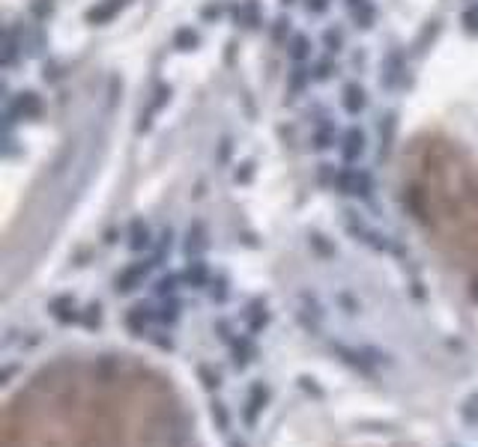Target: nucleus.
<instances>
[{"mask_svg":"<svg viewBox=\"0 0 478 447\" xmlns=\"http://www.w3.org/2000/svg\"><path fill=\"white\" fill-rule=\"evenodd\" d=\"M332 185H335L341 194H353V197H368L374 188L371 176L365 170H356V167H341V170L332 176Z\"/></svg>","mask_w":478,"mask_h":447,"instance_id":"nucleus-1","label":"nucleus"},{"mask_svg":"<svg viewBox=\"0 0 478 447\" xmlns=\"http://www.w3.org/2000/svg\"><path fill=\"white\" fill-rule=\"evenodd\" d=\"M206 248V233H204V227L201 224H195V230H188V242H185V251L188 254H201Z\"/></svg>","mask_w":478,"mask_h":447,"instance_id":"nucleus-7","label":"nucleus"},{"mask_svg":"<svg viewBox=\"0 0 478 447\" xmlns=\"http://www.w3.org/2000/svg\"><path fill=\"white\" fill-rule=\"evenodd\" d=\"M18 110H21V117H39V110H42V105H39V98L33 96V93H24L21 96V102H18Z\"/></svg>","mask_w":478,"mask_h":447,"instance_id":"nucleus-10","label":"nucleus"},{"mask_svg":"<svg viewBox=\"0 0 478 447\" xmlns=\"http://www.w3.org/2000/svg\"><path fill=\"white\" fill-rule=\"evenodd\" d=\"M308 54H311V42H308L305 36H296V39L290 42V57H293L296 63H302Z\"/></svg>","mask_w":478,"mask_h":447,"instance_id":"nucleus-12","label":"nucleus"},{"mask_svg":"<svg viewBox=\"0 0 478 447\" xmlns=\"http://www.w3.org/2000/svg\"><path fill=\"white\" fill-rule=\"evenodd\" d=\"M195 42H197V36H195L192 30H180V33H176V45H180L183 51H185V48H192Z\"/></svg>","mask_w":478,"mask_h":447,"instance_id":"nucleus-15","label":"nucleus"},{"mask_svg":"<svg viewBox=\"0 0 478 447\" xmlns=\"http://www.w3.org/2000/svg\"><path fill=\"white\" fill-rule=\"evenodd\" d=\"M341 45H344V36H341V33H338V30H329V33H326V48H329V51H341Z\"/></svg>","mask_w":478,"mask_h":447,"instance_id":"nucleus-16","label":"nucleus"},{"mask_svg":"<svg viewBox=\"0 0 478 447\" xmlns=\"http://www.w3.org/2000/svg\"><path fill=\"white\" fill-rule=\"evenodd\" d=\"M185 281L192 286H204L206 284V265L201 260H195L192 265H188V272H185Z\"/></svg>","mask_w":478,"mask_h":447,"instance_id":"nucleus-11","label":"nucleus"},{"mask_svg":"<svg viewBox=\"0 0 478 447\" xmlns=\"http://www.w3.org/2000/svg\"><path fill=\"white\" fill-rule=\"evenodd\" d=\"M174 289H176V277L174 274L159 281V295H174Z\"/></svg>","mask_w":478,"mask_h":447,"instance_id":"nucleus-17","label":"nucleus"},{"mask_svg":"<svg viewBox=\"0 0 478 447\" xmlns=\"http://www.w3.org/2000/svg\"><path fill=\"white\" fill-rule=\"evenodd\" d=\"M332 72H335V66H332L329 60L317 63V78H320V81H326V78H332Z\"/></svg>","mask_w":478,"mask_h":447,"instance_id":"nucleus-18","label":"nucleus"},{"mask_svg":"<svg viewBox=\"0 0 478 447\" xmlns=\"http://www.w3.org/2000/svg\"><path fill=\"white\" fill-rule=\"evenodd\" d=\"M308 78H311V72H305L302 69V66H299V69L290 75V89H302L305 87V81H308Z\"/></svg>","mask_w":478,"mask_h":447,"instance_id":"nucleus-14","label":"nucleus"},{"mask_svg":"<svg viewBox=\"0 0 478 447\" xmlns=\"http://www.w3.org/2000/svg\"><path fill=\"white\" fill-rule=\"evenodd\" d=\"M365 105H368V96H365V89L359 84H350L344 89V108H347V114H362Z\"/></svg>","mask_w":478,"mask_h":447,"instance_id":"nucleus-6","label":"nucleus"},{"mask_svg":"<svg viewBox=\"0 0 478 447\" xmlns=\"http://www.w3.org/2000/svg\"><path fill=\"white\" fill-rule=\"evenodd\" d=\"M341 155H344V161H359L365 155V131H359V129H347V131H344Z\"/></svg>","mask_w":478,"mask_h":447,"instance_id":"nucleus-3","label":"nucleus"},{"mask_svg":"<svg viewBox=\"0 0 478 447\" xmlns=\"http://www.w3.org/2000/svg\"><path fill=\"white\" fill-rule=\"evenodd\" d=\"M147 439H162L159 447H185V430L174 418H162V420L150 423Z\"/></svg>","mask_w":478,"mask_h":447,"instance_id":"nucleus-2","label":"nucleus"},{"mask_svg":"<svg viewBox=\"0 0 478 447\" xmlns=\"http://www.w3.org/2000/svg\"><path fill=\"white\" fill-rule=\"evenodd\" d=\"M353 18L359 21L362 27H371V21H374V6L365 3V6H359V9H353Z\"/></svg>","mask_w":478,"mask_h":447,"instance_id":"nucleus-13","label":"nucleus"},{"mask_svg":"<svg viewBox=\"0 0 478 447\" xmlns=\"http://www.w3.org/2000/svg\"><path fill=\"white\" fill-rule=\"evenodd\" d=\"M132 248H135V251L150 248V230H147V224H141V221L132 224Z\"/></svg>","mask_w":478,"mask_h":447,"instance_id":"nucleus-9","label":"nucleus"},{"mask_svg":"<svg viewBox=\"0 0 478 447\" xmlns=\"http://www.w3.org/2000/svg\"><path fill=\"white\" fill-rule=\"evenodd\" d=\"M263 402H266V388H254L251 397H248V411H246V420L248 423L258 420V411L263 409Z\"/></svg>","mask_w":478,"mask_h":447,"instance_id":"nucleus-8","label":"nucleus"},{"mask_svg":"<svg viewBox=\"0 0 478 447\" xmlns=\"http://www.w3.org/2000/svg\"><path fill=\"white\" fill-rule=\"evenodd\" d=\"M147 268H150V263H135V265L123 268V272L117 274V293H129V289H135L141 277L147 274Z\"/></svg>","mask_w":478,"mask_h":447,"instance_id":"nucleus-4","label":"nucleus"},{"mask_svg":"<svg viewBox=\"0 0 478 447\" xmlns=\"http://www.w3.org/2000/svg\"><path fill=\"white\" fill-rule=\"evenodd\" d=\"M335 140H338V129H335V122L320 119L317 126H314V147H317V149H329Z\"/></svg>","mask_w":478,"mask_h":447,"instance_id":"nucleus-5","label":"nucleus"},{"mask_svg":"<svg viewBox=\"0 0 478 447\" xmlns=\"http://www.w3.org/2000/svg\"><path fill=\"white\" fill-rule=\"evenodd\" d=\"M305 6L311 9V13H323V9L329 6V0H305Z\"/></svg>","mask_w":478,"mask_h":447,"instance_id":"nucleus-19","label":"nucleus"}]
</instances>
